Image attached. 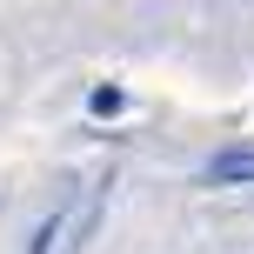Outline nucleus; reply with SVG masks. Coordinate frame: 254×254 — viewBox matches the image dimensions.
<instances>
[{
    "label": "nucleus",
    "mask_w": 254,
    "mask_h": 254,
    "mask_svg": "<svg viewBox=\"0 0 254 254\" xmlns=\"http://www.w3.org/2000/svg\"><path fill=\"white\" fill-rule=\"evenodd\" d=\"M94 114H121V87H101V94H94Z\"/></svg>",
    "instance_id": "nucleus-3"
},
{
    "label": "nucleus",
    "mask_w": 254,
    "mask_h": 254,
    "mask_svg": "<svg viewBox=\"0 0 254 254\" xmlns=\"http://www.w3.org/2000/svg\"><path fill=\"white\" fill-rule=\"evenodd\" d=\"M201 181L207 188H254V147H221Z\"/></svg>",
    "instance_id": "nucleus-2"
},
{
    "label": "nucleus",
    "mask_w": 254,
    "mask_h": 254,
    "mask_svg": "<svg viewBox=\"0 0 254 254\" xmlns=\"http://www.w3.org/2000/svg\"><path fill=\"white\" fill-rule=\"evenodd\" d=\"M94 214H101V181H87V188L67 194V201L40 221V234H27V254H80V241H87V228H94Z\"/></svg>",
    "instance_id": "nucleus-1"
}]
</instances>
